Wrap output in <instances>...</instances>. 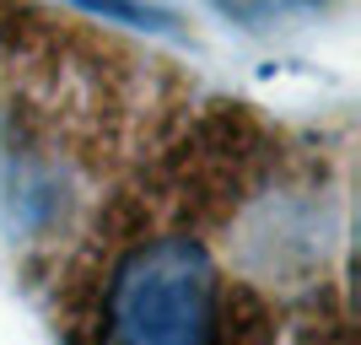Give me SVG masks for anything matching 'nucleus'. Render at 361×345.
<instances>
[{"label": "nucleus", "instance_id": "nucleus-1", "mask_svg": "<svg viewBox=\"0 0 361 345\" xmlns=\"http://www.w3.org/2000/svg\"><path fill=\"white\" fill-rule=\"evenodd\" d=\"M87 345H264L259 308L226 281L211 243L157 226L103 259L87 308Z\"/></svg>", "mask_w": 361, "mask_h": 345}]
</instances>
